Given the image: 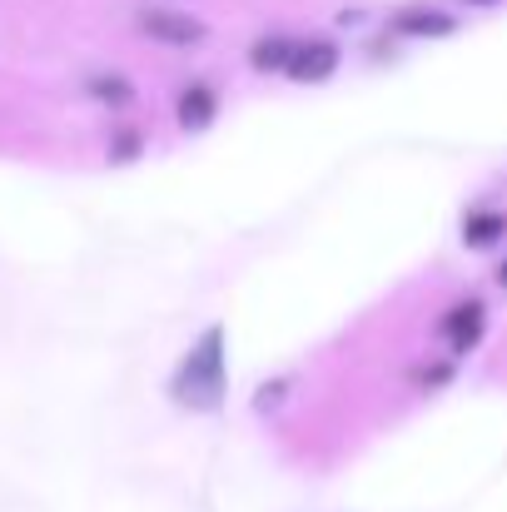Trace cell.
Wrapping results in <instances>:
<instances>
[{
    "label": "cell",
    "instance_id": "obj_1",
    "mask_svg": "<svg viewBox=\"0 0 507 512\" xmlns=\"http://www.w3.org/2000/svg\"><path fill=\"white\" fill-rule=\"evenodd\" d=\"M229 393V348H224V324H209L199 343L174 363L169 373V398L189 413H214Z\"/></svg>",
    "mask_w": 507,
    "mask_h": 512
},
{
    "label": "cell",
    "instance_id": "obj_2",
    "mask_svg": "<svg viewBox=\"0 0 507 512\" xmlns=\"http://www.w3.org/2000/svg\"><path fill=\"white\" fill-rule=\"evenodd\" d=\"M135 30L165 50H199L209 40V20L194 15V10H179L169 0H155V5H135Z\"/></svg>",
    "mask_w": 507,
    "mask_h": 512
},
{
    "label": "cell",
    "instance_id": "obj_3",
    "mask_svg": "<svg viewBox=\"0 0 507 512\" xmlns=\"http://www.w3.org/2000/svg\"><path fill=\"white\" fill-rule=\"evenodd\" d=\"M433 334H438V339L453 348V358L473 353L478 343L488 339V304H483L478 294H473V299H458V304H448Z\"/></svg>",
    "mask_w": 507,
    "mask_h": 512
},
{
    "label": "cell",
    "instance_id": "obj_4",
    "mask_svg": "<svg viewBox=\"0 0 507 512\" xmlns=\"http://www.w3.org/2000/svg\"><path fill=\"white\" fill-rule=\"evenodd\" d=\"M458 30V15L453 10H443V5H398L393 15H388V35H398V40H443V35H453Z\"/></svg>",
    "mask_w": 507,
    "mask_h": 512
},
{
    "label": "cell",
    "instance_id": "obj_5",
    "mask_svg": "<svg viewBox=\"0 0 507 512\" xmlns=\"http://www.w3.org/2000/svg\"><path fill=\"white\" fill-rule=\"evenodd\" d=\"M338 65H343V45L329 40V35H309V40H299V50H294L284 75L294 85H324V80H334Z\"/></svg>",
    "mask_w": 507,
    "mask_h": 512
},
{
    "label": "cell",
    "instance_id": "obj_6",
    "mask_svg": "<svg viewBox=\"0 0 507 512\" xmlns=\"http://www.w3.org/2000/svg\"><path fill=\"white\" fill-rule=\"evenodd\" d=\"M219 120V85L214 80H189L174 95V125L184 135H204Z\"/></svg>",
    "mask_w": 507,
    "mask_h": 512
},
{
    "label": "cell",
    "instance_id": "obj_7",
    "mask_svg": "<svg viewBox=\"0 0 507 512\" xmlns=\"http://www.w3.org/2000/svg\"><path fill=\"white\" fill-rule=\"evenodd\" d=\"M85 95H90L95 105H105V110H130V105L140 100L135 80L120 75V70H95V75H85Z\"/></svg>",
    "mask_w": 507,
    "mask_h": 512
},
{
    "label": "cell",
    "instance_id": "obj_8",
    "mask_svg": "<svg viewBox=\"0 0 507 512\" xmlns=\"http://www.w3.org/2000/svg\"><path fill=\"white\" fill-rule=\"evenodd\" d=\"M294 50H299V35L274 30V35H259V40L249 45V65H254L259 75H284L289 60H294Z\"/></svg>",
    "mask_w": 507,
    "mask_h": 512
},
{
    "label": "cell",
    "instance_id": "obj_9",
    "mask_svg": "<svg viewBox=\"0 0 507 512\" xmlns=\"http://www.w3.org/2000/svg\"><path fill=\"white\" fill-rule=\"evenodd\" d=\"M507 239V209H468L463 214V244L468 249H498Z\"/></svg>",
    "mask_w": 507,
    "mask_h": 512
},
{
    "label": "cell",
    "instance_id": "obj_10",
    "mask_svg": "<svg viewBox=\"0 0 507 512\" xmlns=\"http://www.w3.org/2000/svg\"><path fill=\"white\" fill-rule=\"evenodd\" d=\"M145 130L140 125H115L110 130V145H105V155H110V165H135L140 155H145Z\"/></svg>",
    "mask_w": 507,
    "mask_h": 512
},
{
    "label": "cell",
    "instance_id": "obj_11",
    "mask_svg": "<svg viewBox=\"0 0 507 512\" xmlns=\"http://www.w3.org/2000/svg\"><path fill=\"white\" fill-rule=\"evenodd\" d=\"M423 388H443V383H453L458 378V368H453V358L448 363H423V373H413Z\"/></svg>",
    "mask_w": 507,
    "mask_h": 512
},
{
    "label": "cell",
    "instance_id": "obj_12",
    "mask_svg": "<svg viewBox=\"0 0 507 512\" xmlns=\"http://www.w3.org/2000/svg\"><path fill=\"white\" fill-rule=\"evenodd\" d=\"M284 388H289V378H284V383H274V388H259L254 408H259V413H279V398H284Z\"/></svg>",
    "mask_w": 507,
    "mask_h": 512
},
{
    "label": "cell",
    "instance_id": "obj_13",
    "mask_svg": "<svg viewBox=\"0 0 507 512\" xmlns=\"http://www.w3.org/2000/svg\"><path fill=\"white\" fill-rule=\"evenodd\" d=\"M468 10H493V5H503V0H463Z\"/></svg>",
    "mask_w": 507,
    "mask_h": 512
},
{
    "label": "cell",
    "instance_id": "obj_14",
    "mask_svg": "<svg viewBox=\"0 0 507 512\" xmlns=\"http://www.w3.org/2000/svg\"><path fill=\"white\" fill-rule=\"evenodd\" d=\"M493 279H498V289H507V254H503V264H498V274H493Z\"/></svg>",
    "mask_w": 507,
    "mask_h": 512
}]
</instances>
